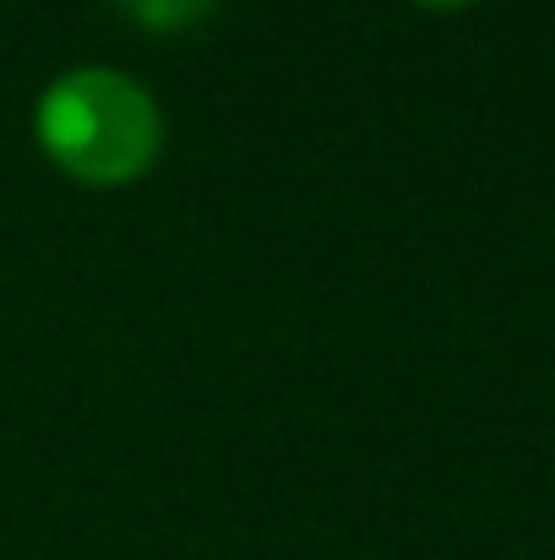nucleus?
<instances>
[{
	"label": "nucleus",
	"instance_id": "3",
	"mask_svg": "<svg viewBox=\"0 0 555 560\" xmlns=\"http://www.w3.org/2000/svg\"><path fill=\"white\" fill-rule=\"evenodd\" d=\"M419 5H430V11H458V5H469V0H419Z\"/></svg>",
	"mask_w": 555,
	"mask_h": 560
},
{
	"label": "nucleus",
	"instance_id": "2",
	"mask_svg": "<svg viewBox=\"0 0 555 560\" xmlns=\"http://www.w3.org/2000/svg\"><path fill=\"white\" fill-rule=\"evenodd\" d=\"M126 16H137L142 27H159V33H170V27H190V22H201L207 11H212V0H115Z\"/></svg>",
	"mask_w": 555,
	"mask_h": 560
},
{
	"label": "nucleus",
	"instance_id": "1",
	"mask_svg": "<svg viewBox=\"0 0 555 560\" xmlns=\"http://www.w3.org/2000/svg\"><path fill=\"white\" fill-rule=\"evenodd\" d=\"M33 131L49 164L82 186H131L159 164L164 148L153 93L126 71L104 66L66 71L60 82H49L33 109Z\"/></svg>",
	"mask_w": 555,
	"mask_h": 560
}]
</instances>
